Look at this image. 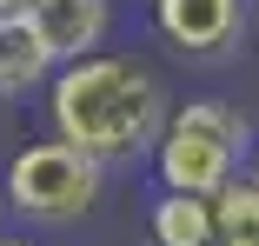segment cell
Masks as SVG:
<instances>
[{
  "mask_svg": "<svg viewBox=\"0 0 259 246\" xmlns=\"http://www.w3.org/2000/svg\"><path fill=\"white\" fill-rule=\"evenodd\" d=\"M173 93L160 80L146 54L133 47H107V54H87V60H67L54 73V87L40 93V113H47V133L93 153L100 167H146L153 146H160L166 120H173Z\"/></svg>",
  "mask_w": 259,
  "mask_h": 246,
  "instance_id": "obj_1",
  "label": "cell"
},
{
  "mask_svg": "<svg viewBox=\"0 0 259 246\" xmlns=\"http://www.w3.org/2000/svg\"><path fill=\"white\" fill-rule=\"evenodd\" d=\"M252 120L220 100V93H193V100L173 107L160 146L146 160V180L153 193H199V200H220L233 180H246V160H252Z\"/></svg>",
  "mask_w": 259,
  "mask_h": 246,
  "instance_id": "obj_2",
  "label": "cell"
},
{
  "mask_svg": "<svg viewBox=\"0 0 259 246\" xmlns=\"http://www.w3.org/2000/svg\"><path fill=\"white\" fill-rule=\"evenodd\" d=\"M107 173L113 167H100L93 153L54 133H33L0 160V207L27 226H80L107 200Z\"/></svg>",
  "mask_w": 259,
  "mask_h": 246,
  "instance_id": "obj_3",
  "label": "cell"
},
{
  "mask_svg": "<svg viewBox=\"0 0 259 246\" xmlns=\"http://www.w3.org/2000/svg\"><path fill=\"white\" fill-rule=\"evenodd\" d=\"M146 27L186 67H226L252 33V0H146Z\"/></svg>",
  "mask_w": 259,
  "mask_h": 246,
  "instance_id": "obj_4",
  "label": "cell"
},
{
  "mask_svg": "<svg viewBox=\"0 0 259 246\" xmlns=\"http://www.w3.org/2000/svg\"><path fill=\"white\" fill-rule=\"evenodd\" d=\"M54 73H60V54L47 47V33L33 27V14H0V100L47 93Z\"/></svg>",
  "mask_w": 259,
  "mask_h": 246,
  "instance_id": "obj_5",
  "label": "cell"
},
{
  "mask_svg": "<svg viewBox=\"0 0 259 246\" xmlns=\"http://www.w3.org/2000/svg\"><path fill=\"white\" fill-rule=\"evenodd\" d=\"M33 27L47 33V47L67 60H87V54H107V33H113V0H40L33 7Z\"/></svg>",
  "mask_w": 259,
  "mask_h": 246,
  "instance_id": "obj_6",
  "label": "cell"
},
{
  "mask_svg": "<svg viewBox=\"0 0 259 246\" xmlns=\"http://www.w3.org/2000/svg\"><path fill=\"white\" fill-rule=\"evenodd\" d=\"M140 246H220V207L199 193H153L140 213Z\"/></svg>",
  "mask_w": 259,
  "mask_h": 246,
  "instance_id": "obj_7",
  "label": "cell"
},
{
  "mask_svg": "<svg viewBox=\"0 0 259 246\" xmlns=\"http://www.w3.org/2000/svg\"><path fill=\"white\" fill-rule=\"evenodd\" d=\"M213 207H220V246H259V186L252 180H233Z\"/></svg>",
  "mask_w": 259,
  "mask_h": 246,
  "instance_id": "obj_8",
  "label": "cell"
},
{
  "mask_svg": "<svg viewBox=\"0 0 259 246\" xmlns=\"http://www.w3.org/2000/svg\"><path fill=\"white\" fill-rule=\"evenodd\" d=\"M40 0H0V14H33Z\"/></svg>",
  "mask_w": 259,
  "mask_h": 246,
  "instance_id": "obj_9",
  "label": "cell"
},
{
  "mask_svg": "<svg viewBox=\"0 0 259 246\" xmlns=\"http://www.w3.org/2000/svg\"><path fill=\"white\" fill-rule=\"evenodd\" d=\"M0 246H40L33 233H7V239H0Z\"/></svg>",
  "mask_w": 259,
  "mask_h": 246,
  "instance_id": "obj_10",
  "label": "cell"
},
{
  "mask_svg": "<svg viewBox=\"0 0 259 246\" xmlns=\"http://www.w3.org/2000/svg\"><path fill=\"white\" fill-rule=\"evenodd\" d=\"M246 180H252V186H259V146H252V160H246Z\"/></svg>",
  "mask_w": 259,
  "mask_h": 246,
  "instance_id": "obj_11",
  "label": "cell"
},
{
  "mask_svg": "<svg viewBox=\"0 0 259 246\" xmlns=\"http://www.w3.org/2000/svg\"><path fill=\"white\" fill-rule=\"evenodd\" d=\"M252 27H259V0H252Z\"/></svg>",
  "mask_w": 259,
  "mask_h": 246,
  "instance_id": "obj_12",
  "label": "cell"
},
{
  "mask_svg": "<svg viewBox=\"0 0 259 246\" xmlns=\"http://www.w3.org/2000/svg\"><path fill=\"white\" fill-rule=\"evenodd\" d=\"M0 213H7V207H0ZM0 239H7V233H0Z\"/></svg>",
  "mask_w": 259,
  "mask_h": 246,
  "instance_id": "obj_13",
  "label": "cell"
}]
</instances>
